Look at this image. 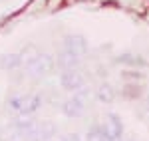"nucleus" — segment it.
Listing matches in <instances>:
<instances>
[{"label":"nucleus","mask_w":149,"mask_h":141,"mask_svg":"<svg viewBox=\"0 0 149 141\" xmlns=\"http://www.w3.org/2000/svg\"><path fill=\"white\" fill-rule=\"evenodd\" d=\"M26 74H30V76H34V78H42V76H48L50 72L56 68V64H54V58L50 56V54H38L32 62H28L26 66Z\"/></svg>","instance_id":"1"},{"label":"nucleus","mask_w":149,"mask_h":141,"mask_svg":"<svg viewBox=\"0 0 149 141\" xmlns=\"http://www.w3.org/2000/svg\"><path fill=\"white\" fill-rule=\"evenodd\" d=\"M84 106H86V95L76 94L74 97H70L68 101L62 106V111H64V115H68V117H80L81 111H84Z\"/></svg>","instance_id":"2"},{"label":"nucleus","mask_w":149,"mask_h":141,"mask_svg":"<svg viewBox=\"0 0 149 141\" xmlns=\"http://www.w3.org/2000/svg\"><path fill=\"white\" fill-rule=\"evenodd\" d=\"M22 66H26L24 52H6L0 56V68L2 70H18Z\"/></svg>","instance_id":"3"},{"label":"nucleus","mask_w":149,"mask_h":141,"mask_svg":"<svg viewBox=\"0 0 149 141\" xmlns=\"http://www.w3.org/2000/svg\"><path fill=\"white\" fill-rule=\"evenodd\" d=\"M60 83L68 92H78L84 85V78L76 70H66V72H62V76H60Z\"/></svg>","instance_id":"4"},{"label":"nucleus","mask_w":149,"mask_h":141,"mask_svg":"<svg viewBox=\"0 0 149 141\" xmlns=\"http://www.w3.org/2000/svg\"><path fill=\"white\" fill-rule=\"evenodd\" d=\"M103 133H105V137L109 141H113V139H117L119 135H121V121L115 117V115H107L105 117V123H103Z\"/></svg>","instance_id":"5"},{"label":"nucleus","mask_w":149,"mask_h":141,"mask_svg":"<svg viewBox=\"0 0 149 141\" xmlns=\"http://www.w3.org/2000/svg\"><path fill=\"white\" fill-rule=\"evenodd\" d=\"M64 46H66V50H70V52L76 54V56L86 54V40H84L81 36H76V34L66 36V38H64Z\"/></svg>","instance_id":"6"},{"label":"nucleus","mask_w":149,"mask_h":141,"mask_svg":"<svg viewBox=\"0 0 149 141\" xmlns=\"http://www.w3.org/2000/svg\"><path fill=\"white\" fill-rule=\"evenodd\" d=\"M40 106H42V94H34V95H26V101H24L22 109L18 111L20 115H32V113H36L38 109H40Z\"/></svg>","instance_id":"7"},{"label":"nucleus","mask_w":149,"mask_h":141,"mask_svg":"<svg viewBox=\"0 0 149 141\" xmlns=\"http://www.w3.org/2000/svg\"><path fill=\"white\" fill-rule=\"evenodd\" d=\"M58 66L62 68V70H74L76 66H78V56L76 54H72L70 50H64L60 56H58Z\"/></svg>","instance_id":"8"},{"label":"nucleus","mask_w":149,"mask_h":141,"mask_svg":"<svg viewBox=\"0 0 149 141\" xmlns=\"http://www.w3.org/2000/svg\"><path fill=\"white\" fill-rule=\"evenodd\" d=\"M88 141H109V139L105 137L102 127H93V129L88 131Z\"/></svg>","instance_id":"9"},{"label":"nucleus","mask_w":149,"mask_h":141,"mask_svg":"<svg viewBox=\"0 0 149 141\" xmlns=\"http://www.w3.org/2000/svg\"><path fill=\"white\" fill-rule=\"evenodd\" d=\"M97 97H100L102 101H111V99H113V90H111L109 85H102L100 92H97Z\"/></svg>","instance_id":"10"},{"label":"nucleus","mask_w":149,"mask_h":141,"mask_svg":"<svg viewBox=\"0 0 149 141\" xmlns=\"http://www.w3.org/2000/svg\"><path fill=\"white\" fill-rule=\"evenodd\" d=\"M24 101H26V95H12L10 99H8V106L12 109H16V111H20L24 106Z\"/></svg>","instance_id":"11"},{"label":"nucleus","mask_w":149,"mask_h":141,"mask_svg":"<svg viewBox=\"0 0 149 141\" xmlns=\"http://www.w3.org/2000/svg\"><path fill=\"white\" fill-rule=\"evenodd\" d=\"M62 141H80V137H78L76 133H68V135H66Z\"/></svg>","instance_id":"12"},{"label":"nucleus","mask_w":149,"mask_h":141,"mask_svg":"<svg viewBox=\"0 0 149 141\" xmlns=\"http://www.w3.org/2000/svg\"><path fill=\"white\" fill-rule=\"evenodd\" d=\"M48 141H58V139H54V137H52V139H48ZM60 141H62V139H60Z\"/></svg>","instance_id":"13"}]
</instances>
